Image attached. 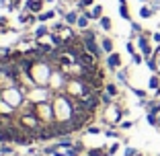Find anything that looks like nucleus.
Masks as SVG:
<instances>
[{"label": "nucleus", "instance_id": "1", "mask_svg": "<svg viewBox=\"0 0 160 156\" xmlns=\"http://www.w3.org/2000/svg\"><path fill=\"white\" fill-rule=\"evenodd\" d=\"M138 45H140V49H142V53H144V56H148V58L152 56V48H150V43H148V39L144 37V35L138 39Z\"/></svg>", "mask_w": 160, "mask_h": 156}, {"label": "nucleus", "instance_id": "2", "mask_svg": "<svg viewBox=\"0 0 160 156\" xmlns=\"http://www.w3.org/2000/svg\"><path fill=\"white\" fill-rule=\"evenodd\" d=\"M41 6H43V0H27V8L31 13H39Z\"/></svg>", "mask_w": 160, "mask_h": 156}, {"label": "nucleus", "instance_id": "3", "mask_svg": "<svg viewBox=\"0 0 160 156\" xmlns=\"http://www.w3.org/2000/svg\"><path fill=\"white\" fill-rule=\"evenodd\" d=\"M107 62H109V66H111V68H119V64H121V58H119V53H111Z\"/></svg>", "mask_w": 160, "mask_h": 156}, {"label": "nucleus", "instance_id": "4", "mask_svg": "<svg viewBox=\"0 0 160 156\" xmlns=\"http://www.w3.org/2000/svg\"><path fill=\"white\" fill-rule=\"evenodd\" d=\"M101 14H103V6H92V10L88 13L90 19H101Z\"/></svg>", "mask_w": 160, "mask_h": 156}, {"label": "nucleus", "instance_id": "5", "mask_svg": "<svg viewBox=\"0 0 160 156\" xmlns=\"http://www.w3.org/2000/svg\"><path fill=\"white\" fill-rule=\"evenodd\" d=\"M119 13H121V17H123V19H129V10H127L125 0H119Z\"/></svg>", "mask_w": 160, "mask_h": 156}, {"label": "nucleus", "instance_id": "6", "mask_svg": "<svg viewBox=\"0 0 160 156\" xmlns=\"http://www.w3.org/2000/svg\"><path fill=\"white\" fill-rule=\"evenodd\" d=\"M152 14H154V8H148V6H142V10H140V17H142V19H150Z\"/></svg>", "mask_w": 160, "mask_h": 156}, {"label": "nucleus", "instance_id": "7", "mask_svg": "<svg viewBox=\"0 0 160 156\" xmlns=\"http://www.w3.org/2000/svg\"><path fill=\"white\" fill-rule=\"evenodd\" d=\"M148 68H150V70H158V62H156V56L148 58Z\"/></svg>", "mask_w": 160, "mask_h": 156}, {"label": "nucleus", "instance_id": "8", "mask_svg": "<svg viewBox=\"0 0 160 156\" xmlns=\"http://www.w3.org/2000/svg\"><path fill=\"white\" fill-rule=\"evenodd\" d=\"M103 49L111 53V49H113V41H111V39H103Z\"/></svg>", "mask_w": 160, "mask_h": 156}, {"label": "nucleus", "instance_id": "9", "mask_svg": "<svg viewBox=\"0 0 160 156\" xmlns=\"http://www.w3.org/2000/svg\"><path fill=\"white\" fill-rule=\"evenodd\" d=\"M66 21H68L70 25L78 23V17H76V13H68V14H66Z\"/></svg>", "mask_w": 160, "mask_h": 156}, {"label": "nucleus", "instance_id": "10", "mask_svg": "<svg viewBox=\"0 0 160 156\" xmlns=\"http://www.w3.org/2000/svg\"><path fill=\"white\" fill-rule=\"evenodd\" d=\"M101 27L103 29H111V19H109V17H101Z\"/></svg>", "mask_w": 160, "mask_h": 156}, {"label": "nucleus", "instance_id": "11", "mask_svg": "<svg viewBox=\"0 0 160 156\" xmlns=\"http://www.w3.org/2000/svg\"><path fill=\"white\" fill-rule=\"evenodd\" d=\"M150 88H160V78L158 76H152L150 78Z\"/></svg>", "mask_w": 160, "mask_h": 156}, {"label": "nucleus", "instance_id": "12", "mask_svg": "<svg viewBox=\"0 0 160 156\" xmlns=\"http://www.w3.org/2000/svg\"><path fill=\"white\" fill-rule=\"evenodd\" d=\"M88 25V14H82V17H78V27H86Z\"/></svg>", "mask_w": 160, "mask_h": 156}, {"label": "nucleus", "instance_id": "13", "mask_svg": "<svg viewBox=\"0 0 160 156\" xmlns=\"http://www.w3.org/2000/svg\"><path fill=\"white\" fill-rule=\"evenodd\" d=\"M148 109H150V113L158 115V113H160V103H152V105H150V107H148Z\"/></svg>", "mask_w": 160, "mask_h": 156}, {"label": "nucleus", "instance_id": "14", "mask_svg": "<svg viewBox=\"0 0 160 156\" xmlns=\"http://www.w3.org/2000/svg\"><path fill=\"white\" fill-rule=\"evenodd\" d=\"M107 95L115 97V95H117V86H115V84H107Z\"/></svg>", "mask_w": 160, "mask_h": 156}, {"label": "nucleus", "instance_id": "15", "mask_svg": "<svg viewBox=\"0 0 160 156\" xmlns=\"http://www.w3.org/2000/svg\"><path fill=\"white\" fill-rule=\"evenodd\" d=\"M45 33H47V29H45V27H39V29H37V33H35V39L39 41V39H41Z\"/></svg>", "mask_w": 160, "mask_h": 156}, {"label": "nucleus", "instance_id": "16", "mask_svg": "<svg viewBox=\"0 0 160 156\" xmlns=\"http://www.w3.org/2000/svg\"><path fill=\"white\" fill-rule=\"evenodd\" d=\"M52 17H53V10H47V13L39 14V21H47V19H52Z\"/></svg>", "mask_w": 160, "mask_h": 156}, {"label": "nucleus", "instance_id": "17", "mask_svg": "<svg viewBox=\"0 0 160 156\" xmlns=\"http://www.w3.org/2000/svg\"><path fill=\"white\" fill-rule=\"evenodd\" d=\"M148 123H152V125H156V123H158V117H156L154 113H148Z\"/></svg>", "mask_w": 160, "mask_h": 156}, {"label": "nucleus", "instance_id": "18", "mask_svg": "<svg viewBox=\"0 0 160 156\" xmlns=\"http://www.w3.org/2000/svg\"><path fill=\"white\" fill-rule=\"evenodd\" d=\"M19 21H21V23H31V21H33V17H29V14H21Z\"/></svg>", "mask_w": 160, "mask_h": 156}, {"label": "nucleus", "instance_id": "19", "mask_svg": "<svg viewBox=\"0 0 160 156\" xmlns=\"http://www.w3.org/2000/svg\"><path fill=\"white\" fill-rule=\"evenodd\" d=\"M133 93H136L138 97H142V99H146V90H140V88H133Z\"/></svg>", "mask_w": 160, "mask_h": 156}, {"label": "nucleus", "instance_id": "20", "mask_svg": "<svg viewBox=\"0 0 160 156\" xmlns=\"http://www.w3.org/2000/svg\"><path fill=\"white\" fill-rule=\"evenodd\" d=\"M92 2H94V0H82V2H80V8H84V6H90Z\"/></svg>", "mask_w": 160, "mask_h": 156}, {"label": "nucleus", "instance_id": "21", "mask_svg": "<svg viewBox=\"0 0 160 156\" xmlns=\"http://www.w3.org/2000/svg\"><path fill=\"white\" fill-rule=\"evenodd\" d=\"M90 156H105L103 150H90Z\"/></svg>", "mask_w": 160, "mask_h": 156}, {"label": "nucleus", "instance_id": "22", "mask_svg": "<svg viewBox=\"0 0 160 156\" xmlns=\"http://www.w3.org/2000/svg\"><path fill=\"white\" fill-rule=\"evenodd\" d=\"M133 62H136V64H142V56H138V53H133Z\"/></svg>", "mask_w": 160, "mask_h": 156}, {"label": "nucleus", "instance_id": "23", "mask_svg": "<svg viewBox=\"0 0 160 156\" xmlns=\"http://www.w3.org/2000/svg\"><path fill=\"white\" fill-rule=\"evenodd\" d=\"M127 52H129V53H136V49H133L132 43H127Z\"/></svg>", "mask_w": 160, "mask_h": 156}, {"label": "nucleus", "instance_id": "24", "mask_svg": "<svg viewBox=\"0 0 160 156\" xmlns=\"http://www.w3.org/2000/svg\"><path fill=\"white\" fill-rule=\"evenodd\" d=\"M154 41H156V43H160V33H156V35H154Z\"/></svg>", "mask_w": 160, "mask_h": 156}, {"label": "nucleus", "instance_id": "25", "mask_svg": "<svg viewBox=\"0 0 160 156\" xmlns=\"http://www.w3.org/2000/svg\"><path fill=\"white\" fill-rule=\"evenodd\" d=\"M156 97H158V99H160V88H156Z\"/></svg>", "mask_w": 160, "mask_h": 156}, {"label": "nucleus", "instance_id": "26", "mask_svg": "<svg viewBox=\"0 0 160 156\" xmlns=\"http://www.w3.org/2000/svg\"><path fill=\"white\" fill-rule=\"evenodd\" d=\"M158 123H160V115H158Z\"/></svg>", "mask_w": 160, "mask_h": 156}, {"label": "nucleus", "instance_id": "27", "mask_svg": "<svg viewBox=\"0 0 160 156\" xmlns=\"http://www.w3.org/2000/svg\"><path fill=\"white\" fill-rule=\"evenodd\" d=\"M142 2H146V0H142Z\"/></svg>", "mask_w": 160, "mask_h": 156}]
</instances>
